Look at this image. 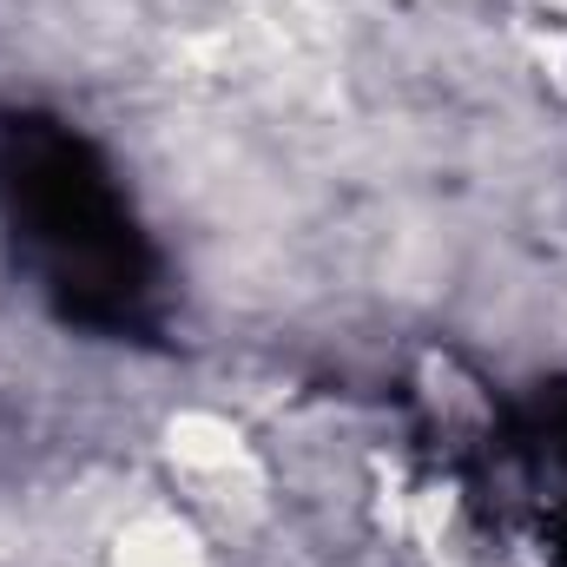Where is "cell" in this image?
I'll return each instance as SVG.
<instances>
[{"instance_id":"cell-1","label":"cell","mask_w":567,"mask_h":567,"mask_svg":"<svg viewBox=\"0 0 567 567\" xmlns=\"http://www.w3.org/2000/svg\"><path fill=\"white\" fill-rule=\"evenodd\" d=\"M113 567H205V548L185 522L172 515H140L113 542Z\"/></svg>"}]
</instances>
